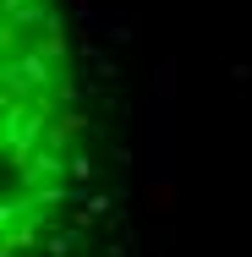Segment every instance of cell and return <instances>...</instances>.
Returning <instances> with one entry per match:
<instances>
[{
  "instance_id": "6da1fadb",
  "label": "cell",
  "mask_w": 252,
  "mask_h": 257,
  "mask_svg": "<svg viewBox=\"0 0 252 257\" xmlns=\"http://www.w3.org/2000/svg\"><path fill=\"white\" fill-rule=\"evenodd\" d=\"M94 115L66 0H0V257H88Z\"/></svg>"
}]
</instances>
